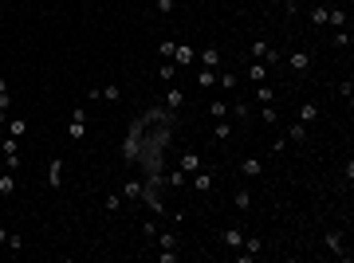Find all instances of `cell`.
Wrapping results in <instances>:
<instances>
[{
    "mask_svg": "<svg viewBox=\"0 0 354 263\" xmlns=\"http://www.w3.org/2000/svg\"><path fill=\"white\" fill-rule=\"evenodd\" d=\"M288 138H291V142H303V138H307V122H295V126H288Z\"/></svg>",
    "mask_w": 354,
    "mask_h": 263,
    "instance_id": "2e32d148",
    "label": "cell"
},
{
    "mask_svg": "<svg viewBox=\"0 0 354 263\" xmlns=\"http://www.w3.org/2000/svg\"><path fill=\"white\" fill-rule=\"evenodd\" d=\"M47 185H51V189L63 185V157H56V161L47 165Z\"/></svg>",
    "mask_w": 354,
    "mask_h": 263,
    "instance_id": "277c9868",
    "label": "cell"
},
{
    "mask_svg": "<svg viewBox=\"0 0 354 263\" xmlns=\"http://www.w3.org/2000/svg\"><path fill=\"white\" fill-rule=\"evenodd\" d=\"M67 134H71V142H83V134H87V110L75 106V114H71V126H67Z\"/></svg>",
    "mask_w": 354,
    "mask_h": 263,
    "instance_id": "6da1fadb",
    "label": "cell"
},
{
    "mask_svg": "<svg viewBox=\"0 0 354 263\" xmlns=\"http://www.w3.org/2000/svg\"><path fill=\"white\" fill-rule=\"evenodd\" d=\"M327 12H331V8H319V4H315V8H311V24H315V28L327 24Z\"/></svg>",
    "mask_w": 354,
    "mask_h": 263,
    "instance_id": "cb8c5ba5",
    "label": "cell"
},
{
    "mask_svg": "<svg viewBox=\"0 0 354 263\" xmlns=\"http://www.w3.org/2000/svg\"><path fill=\"white\" fill-rule=\"evenodd\" d=\"M173 75H177V67H173V63H162V67H157V79H166V83H173Z\"/></svg>",
    "mask_w": 354,
    "mask_h": 263,
    "instance_id": "83f0119b",
    "label": "cell"
},
{
    "mask_svg": "<svg viewBox=\"0 0 354 263\" xmlns=\"http://www.w3.org/2000/svg\"><path fill=\"white\" fill-rule=\"evenodd\" d=\"M248 79H252V83H268V67L264 63H248Z\"/></svg>",
    "mask_w": 354,
    "mask_h": 263,
    "instance_id": "7c38bea8",
    "label": "cell"
},
{
    "mask_svg": "<svg viewBox=\"0 0 354 263\" xmlns=\"http://www.w3.org/2000/svg\"><path fill=\"white\" fill-rule=\"evenodd\" d=\"M213 83H217V71H213V67H201V75H197V87H201V90H209Z\"/></svg>",
    "mask_w": 354,
    "mask_h": 263,
    "instance_id": "9c48e42d",
    "label": "cell"
},
{
    "mask_svg": "<svg viewBox=\"0 0 354 263\" xmlns=\"http://www.w3.org/2000/svg\"><path fill=\"white\" fill-rule=\"evenodd\" d=\"M157 12H162V16H169V12H173V0H157Z\"/></svg>",
    "mask_w": 354,
    "mask_h": 263,
    "instance_id": "d590c367",
    "label": "cell"
},
{
    "mask_svg": "<svg viewBox=\"0 0 354 263\" xmlns=\"http://www.w3.org/2000/svg\"><path fill=\"white\" fill-rule=\"evenodd\" d=\"M118 204H122V197H118V193H111V197H107V212H118Z\"/></svg>",
    "mask_w": 354,
    "mask_h": 263,
    "instance_id": "d6a6232c",
    "label": "cell"
},
{
    "mask_svg": "<svg viewBox=\"0 0 354 263\" xmlns=\"http://www.w3.org/2000/svg\"><path fill=\"white\" fill-rule=\"evenodd\" d=\"M221 87H224V90L236 87V75H233V71H221Z\"/></svg>",
    "mask_w": 354,
    "mask_h": 263,
    "instance_id": "1f68e13d",
    "label": "cell"
},
{
    "mask_svg": "<svg viewBox=\"0 0 354 263\" xmlns=\"http://www.w3.org/2000/svg\"><path fill=\"white\" fill-rule=\"evenodd\" d=\"M252 59H264V63H279V51L268 40H252Z\"/></svg>",
    "mask_w": 354,
    "mask_h": 263,
    "instance_id": "7a4b0ae2",
    "label": "cell"
},
{
    "mask_svg": "<svg viewBox=\"0 0 354 263\" xmlns=\"http://www.w3.org/2000/svg\"><path fill=\"white\" fill-rule=\"evenodd\" d=\"M228 134H233V126H224V118H221V126H213V138H217V142H224Z\"/></svg>",
    "mask_w": 354,
    "mask_h": 263,
    "instance_id": "f1b7e54d",
    "label": "cell"
},
{
    "mask_svg": "<svg viewBox=\"0 0 354 263\" xmlns=\"http://www.w3.org/2000/svg\"><path fill=\"white\" fill-rule=\"evenodd\" d=\"M327 248H331L339 259H350V252H346V243H343V236H339V232H327Z\"/></svg>",
    "mask_w": 354,
    "mask_h": 263,
    "instance_id": "5b68a950",
    "label": "cell"
},
{
    "mask_svg": "<svg viewBox=\"0 0 354 263\" xmlns=\"http://www.w3.org/2000/svg\"><path fill=\"white\" fill-rule=\"evenodd\" d=\"M181 169H185V173H197V169H201V157L197 154H185V157H181Z\"/></svg>",
    "mask_w": 354,
    "mask_h": 263,
    "instance_id": "d6986e66",
    "label": "cell"
},
{
    "mask_svg": "<svg viewBox=\"0 0 354 263\" xmlns=\"http://www.w3.org/2000/svg\"><path fill=\"white\" fill-rule=\"evenodd\" d=\"M99 99H102V102H118V99H122V90L111 83V87H102V90H99Z\"/></svg>",
    "mask_w": 354,
    "mask_h": 263,
    "instance_id": "44dd1931",
    "label": "cell"
},
{
    "mask_svg": "<svg viewBox=\"0 0 354 263\" xmlns=\"http://www.w3.org/2000/svg\"><path fill=\"white\" fill-rule=\"evenodd\" d=\"M157 243H162V248H177V236H173V232H162V236H157Z\"/></svg>",
    "mask_w": 354,
    "mask_h": 263,
    "instance_id": "4dcf8cb0",
    "label": "cell"
},
{
    "mask_svg": "<svg viewBox=\"0 0 354 263\" xmlns=\"http://www.w3.org/2000/svg\"><path fill=\"white\" fill-rule=\"evenodd\" d=\"M327 24H334V28H346V12H339V8L327 12Z\"/></svg>",
    "mask_w": 354,
    "mask_h": 263,
    "instance_id": "d4e9b609",
    "label": "cell"
},
{
    "mask_svg": "<svg viewBox=\"0 0 354 263\" xmlns=\"http://www.w3.org/2000/svg\"><path fill=\"white\" fill-rule=\"evenodd\" d=\"M240 169H244L248 177H260V173H264V161H260V157H244Z\"/></svg>",
    "mask_w": 354,
    "mask_h": 263,
    "instance_id": "ba28073f",
    "label": "cell"
},
{
    "mask_svg": "<svg viewBox=\"0 0 354 263\" xmlns=\"http://www.w3.org/2000/svg\"><path fill=\"white\" fill-rule=\"evenodd\" d=\"M0 173H8V165H4V161H0Z\"/></svg>",
    "mask_w": 354,
    "mask_h": 263,
    "instance_id": "f35d334b",
    "label": "cell"
},
{
    "mask_svg": "<svg viewBox=\"0 0 354 263\" xmlns=\"http://www.w3.org/2000/svg\"><path fill=\"white\" fill-rule=\"evenodd\" d=\"M122 193H126V200H142V181H126Z\"/></svg>",
    "mask_w": 354,
    "mask_h": 263,
    "instance_id": "e0dca14e",
    "label": "cell"
},
{
    "mask_svg": "<svg viewBox=\"0 0 354 263\" xmlns=\"http://www.w3.org/2000/svg\"><path fill=\"white\" fill-rule=\"evenodd\" d=\"M233 200H236V209H240V212H244V209H252V193H248V189H240Z\"/></svg>",
    "mask_w": 354,
    "mask_h": 263,
    "instance_id": "7402d4cb",
    "label": "cell"
},
{
    "mask_svg": "<svg viewBox=\"0 0 354 263\" xmlns=\"http://www.w3.org/2000/svg\"><path fill=\"white\" fill-rule=\"evenodd\" d=\"M319 118V106H315V102H303V106H299V122H315Z\"/></svg>",
    "mask_w": 354,
    "mask_h": 263,
    "instance_id": "9a60e30c",
    "label": "cell"
},
{
    "mask_svg": "<svg viewBox=\"0 0 354 263\" xmlns=\"http://www.w3.org/2000/svg\"><path fill=\"white\" fill-rule=\"evenodd\" d=\"M4 134H8V122H4V118H0V138H4Z\"/></svg>",
    "mask_w": 354,
    "mask_h": 263,
    "instance_id": "8d00e7d4",
    "label": "cell"
},
{
    "mask_svg": "<svg viewBox=\"0 0 354 263\" xmlns=\"http://www.w3.org/2000/svg\"><path fill=\"white\" fill-rule=\"evenodd\" d=\"M16 193V181H12V173H0V197H12Z\"/></svg>",
    "mask_w": 354,
    "mask_h": 263,
    "instance_id": "ac0fdd59",
    "label": "cell"
},
{
    "mask_svg": "<svg viewBox=\"0 0 354 263\" xmlns=\"http://www.w3.org/2000/svg\"><path fill=\"white\" fill-rule=\"evenodd\" d=\"M24 130H28V122H24V118H8V134H12V138H24Z\"/></svg>",
    "mask_w": 354,
    "mask_h": 263,
    "instance_id": "ffe728a7",
    "label": "cell"
},
{
    "mask_svg": "<svg viewBox=\"0 0 354 263\" xmlns=\"http://www.w3.org/2000/svg\"><path fill=\"white\" fill-rule=\"evenodd\" d=\"M260 118H264L268 126H276V122H279V114H276V106H272V102H268V106L260 110Z\"/></svg>",
    "mask_w": 354,
    "mask_h": 263,
    "instance_id": "603a6c76",
    "label": "cell"
},
{
    "mask_svg": "<svg viewBox=\"0 0 354 263\" xmlns=\"http://www.w3.org/2000/svg\"><path fill=\"white\" fill-rule=\"evenodd\" d=\"M197 59H201V67H213V71L221 67V51H217V47H205V51H201Z\"/></svg>",
    "mask_w": 354,
    "mask_h": 263,
    "instance_id": "52a82bcc",
    "label": "cell"
},
{
    "mask_svg": "<svg viewBox=\"0 0 354 263\" xmlns=\"http://www.w3.org/2000/svg\"><path fill=\"white\" fill-rule=\"evenodd\" d=\"M173 59H177V63H193V59H197V51H193V47H189V44H177Z\"/></svg>",
    "mask_w": 354,
    "mask_h": 263,
    "instance_id": "30bf717a",
    "label": "cell"
},
{
    "mask_svg": "<svg viewBox=\"0 0 354 263\" xmlns=\"http://www.w3.org/2000/svg\"><path fill=\"white\" fill-rule=\"evenodd\" d=\"M209 114H213V118H217V122H221L224 114H228V102H221V99H217V102H213V106H209Z\"/></svg>",
    "mask_w": 354,
    "mask_h": 263,
    "instance_id": "484cf974",
    "label": "cell"
},
{
    "mask_svg": "<svg viewBox=\"0 0 354 263\" xmlns=\"http://www.w3.org/2000/svg\"><path fill=\"white\" fill-rule=\"evenodd\" d=\"M0 243H8V232H4V228H0Z\"/></svg>",
    "mask_w": 354,
    "mask_h": 263,
    "instance_id": "74e56055",
    "label": "cell"
},
{
    "mask_svg": "<svg viewBox=\"0 0 354 263\" xmlns=\"http://www.w3.org/2000/svg\"><path fill=\"white\" fill-rule=\"evenodd\" d=\"M157 51L166 55V59H173V51H177V40H162V47H157Z\"/></svg>",
    "mask_w": 354,
    "mask_h": 263,
    "instance_id": "f546056e",
    "label": "cell"
},
{
    "mask_svg": "<svg viewBox=\"0 0 354 263\" xmlns=\"http://www.w3.org/2000/svg\"><path fill=\"white\" fill-rule=\"evenodd\" d=\"M157 259H162V263H177V252H173V248H162V255H157Z\"/></svg>",
    "mask_w": 354,
    "mask_h": 263,
    "instance_id": "836d02e7",
    "label": "cell"
},
{
    "mask_svg": "<svg viewBox=\"0 0 354 263\" xmlns=\"http://www.w3.org/2000/svg\"><path fill=\"white\" fill-rule=\"evenodd\" d=\"M185 169H173V173H169V185H173V189H185Z\"/></svg>",
    "mask_w": 354,
    "mask_h": 263,
    "instance_id": "4316f807",
    "label": "cell"
},
{
    "mask_svg": "<svg viewBox=\"0 0 354 263\" xmlns=\"http://www.w3.org/2000/svg\"><path fill=\"white\" fill-rule=\"evenodd\" d=\"M193 189H197V193H209L213 189V173L209 169H197V173H193Z\"/></svg>",
    "mask_w": 354,
    "mask_h": 263,
    "instance_id": "8992f818",
    "label": "cell"
},
{
    "mask_svg": "<svg viewBox=\"0 0 354 263\" xmlns=\"http://www.w3.org/2000/svg\"><path fill=\"white\" fill-rule=\"evenodd\" d=\"M221 240H224V248H240V243H244V232L240 228H228Z\"/></svg>",
    "mask_w": 354,
    "mask_h": 263,
    "instance_id": "8fae6325",
    "label": "cell"
},
{
    "mask_svg": "<svg viewBox=\"0 0 354 263\" xmlns=\"http://www.w3.org/2000/svg\"><path fill=\"white\" fill-rule=\"evenodd\" d=\"M334 47H350V32H339V35H334Z\"/></svg>",
    "mask_w": 354,
    "mask_h": 263,
    "instance_id": "e575fe53",
    "label": "cell"
},
{
    "mask_svg": "<svg viewBox=\"0 0 354 263\" xmlns=\"http://www.w3.org/2000/svg\"><path fill=\"white\" fill-rule=\"evenodd\" d=\"M256 99H260V102L268 106V102H276V90L268 87V83H256Z\"/></svg>",
    "mask_w": 354,
    "mask_h": 263,
    "instance_id": "5bb4252c",
    "label": "cell"
},
{
    "mask_svg": "<svg viewBox=\"0 0 354 263\" xmlns=\"http://www.w3.org/2000/svg\"><path fill=\"white\" fill-rule=\"evenodd\" d=\"M288 67L295 71V75H303V71L311 67V55H307V51H291V55H288Z\"/></svg>",
    "mask_w": 354,
    "mask_h": 263,
    "instance_id": "3957f363",
    "label": "cell"
},
{
    "mask_svg": "<svg viewBox=\"0 0 354 263\" xmlns=\"http://www.w3.org/2000/svg\"><path fill=\"white\" fill-rule=\"evenodd\" d=\"M166 102H169V110H177L181 102H185V90H181V87H169L166 90Z\"/></svg>",
    "mask_w": 354,
    "mask_h": 263,
    "instance_id": "4fadbf2b",
    "label": "cell"
}]
</instances>
